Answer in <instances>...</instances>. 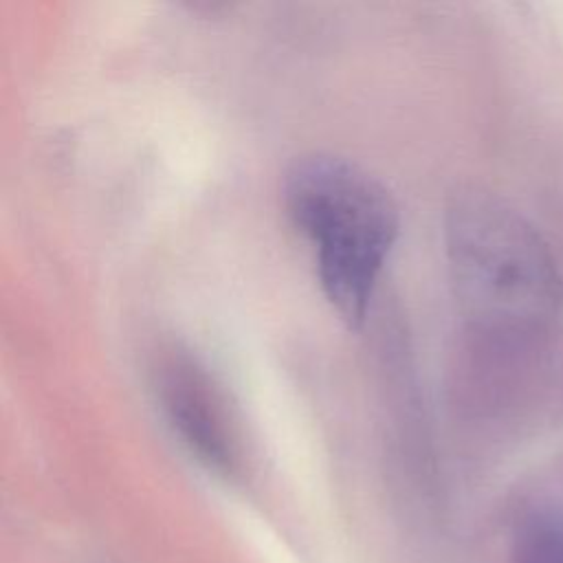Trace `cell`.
<instances>
[{"label": "cell", "mask_w": 563, "mask_h": 563, "mask_svg": "<svg viewBox=\"0 0 563 563\" xmlns=\"http://www.w3.org/2000/svg\"><path fill=\"white\" fill-rule=\"evenodd\" d=\"M453 295L468 332L556 323L563 277L532 222L506 200L468 187L444 213Z\"/></svg>", "instance_id": "cell-1"}, {"label": "cell", "mask_w": 563, "mask_h": 563, "mask_svg": "<svg viewBox=\"0 0 563 563\" xmlns=\"http://www.w3.org/2000/svg\"><path fill=\"white\" fill-rule=\"evenodd\" d=\"M284 202L312 246L325 299L341 319L358 325L398 240L396 200L361 165L336 154L312 152L288 167Z\"/></svg>", "instance_id": "cell-2"}, {"label": "cell", "mask_w": 563, "mask_h": 563, "mask_svg": "<svg viewBox=\"0 0 563 563\" xmlns=\"http://www.w3.org/2000/svg\"><path fill=\"white\" fill-rule=\"evenodd\" d=\"M464 402L495 422H539L563 413V332L556 323L462 332Z\"/></svg>", "instance_id": "cell-3"}, {"label": "cell", "mask_w": 563, "mask_h": 563, "mask_svg": "<svg viewBox=\"0 0 563 563\" xmlns=\"http://www.w3.org/2000/svg\"><path fill=\"white\" fill-rule=\"evenodd\" d=\"M154 391L174 433L209 468L231 473L240 460L233 411L209 369L189 352L169 345L152 367Z\"/></svg>", "instance_id": "cell-4"}, {"label": "cell", "mask_w": 563, "mask_h": 563, "mask_svg": "<svg viewBox=\"0 0 563 563\" xmlns=\"http://www.w3.org/2000/svg\"><path fill=\"white\" fill-rule=\"evenodd\" d=\"M512 563H563V510L548 508L530 515L512 545Z\"/></svg>", "instance_id": "cell-5"}]
</instances>
